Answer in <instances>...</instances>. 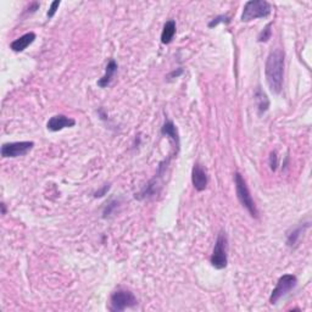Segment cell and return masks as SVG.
<instances>
[{"instance_id": "cell-3", "label": "cell", "mask_w": 312, "mask_h": 312, "mask_svg": "<svg viewBox=\"0 0 312 312\" xmlns=\"http://www.w3.org/2000/svg\"><path fill=\"white\" fill-rule=\"evenodd\" d=\"M272 13V5L266 0H250L245 3L241 13V22H250L256 19H265Z\"/></svg>"}, {"instance_id": "cell-5", "label": "cell", "mask_w": 312, "mask_h": 312, "mask_svg": "<svg viewBox=\"0 0 312 312\" xmlns=\"http://www.w3.org/2000/svg\"><path fill=\"white\" fill-rule=\"evenodd\" d=\"M138 304V300L131 290L117 289L113 291L110 299V310L113 312H121L130 307H134Z\"/></svg>"}, {"instance_id": "cell-6", "label": "cell", "mask_w": 312, "mask_h": 312, "mask_svg": "<svg viewBox=\"0 0 312 312\" xmlns=\"http://www.w3.org/2000/svg\"><path fill=\"white\" fill-rule=\"evenodd\" d=\"M297 278L294 275H283L277 282L275 289L272 290V294L270 296V302L272 305L277 304L282 297H284L287 294H289L294 288L296 287Z\"/></svg>"}, {"instance_id": "cell-12", "label": "cell", "mask_w": 312, "mask_h": 312, "mask_svg": "<svg viewBox=\"0 0 312 312\" xmlns=\"http://www.w3.org/2000/svg\"><path fill=\"white\" fill-rule=\"evenodd\" d=\"M161 134H162V136L168 137V138H170L171 141L173 142L174 148L177 149V151L179 150V145H180L179 134H178V131H177L176 124H174L173 122L170 121V119H166V121L164 122V124H162V127H161Z\"/></svg>"}, {"instance_id": "cell-16", "label": "cell", "mask_w": 312, "mask_h": 312, "mask_svg": "<svg viewBox=\"0 0 312 312\" xmlns=\"http://www.w3.org/2000/svg\"><path fill=\"white\" fill-rule=\"evenodd\" d=\"M176 31H177L176 21H174V20H168V21L165 23L161 32L162 44H170L172 40H173L174 36H176Z\"/></svg>"}, {"instance_id": "cell-18", "label": "cell", "mask_w": 312, "mask_h": 312, "mask_svg": "<svg viewBox=\"0 0 312 312\" xmlns=\"http://www.w3.org/2000/svg\"><path fill=\"white\" fill-rule=\"evenodd\" d=\"M271 27H272V22L268 23L266 27L260 32V34H259L258 37L259 43H266L271 39V36H272V30H271Z\"/></svg>"}, {"instance_id": "cell-21", "label": "cell", "mask_w": 312, "mask_h": 312, "mask_svg": "<svg viewBox=\"0 0 312 312\" xmlns=\"http://www.w3.org/2000/svg\"><path fill=\"white\" fill-rule=\"evenodd\" d=\"M59 7H60V2H59V0H55V2L51 3L50 9H49L48 14H46L48 19H52V17H54L55 14H56L57 9H59Z\"/></svg>"}, {"instance_id": "cell-24", "label": "cell", "mask_w": 312, "mask_h": 312, "mask_svg": "<svg viewBox=\"0 0 312 312\" xmlns=\"http://www.w3.org/2000/svg\"><path fill=\"white\" fill-rule=\"evenodd\" d=\"M0 206H2V214L3 215L7 214V205H5L4 203H2V205H0Z\"/></svg>"}, {"instance_id": "cell-17", "label": "cell", "mask_w": 312, "mask_h": 312, "mask_svg": "<svg viewBox=\"0 0 312 312\" xmlns=\"http://www.w3.org/2000/svg\"><path fill=\"white\" fill-rule=\"evenodd\" d=\"M118 206H119V200H117V199L110 200L103 210V217L104 218L111 217V216L115 215V212L117 211Z\"/></svg>"}, {"instance_id": "cell-7", "label": "cell", "mask_w": 312, "mask_h": 312, "mask_svg": "<svg viewBox=\"0 0 312 312\" xmlns=\"http://www.w3.org/2000/svg\"><path fill=\"white\" fill-rule=\"evenodd\" d=\"M33 142H14L5 143L2 147V156L4 159H14V157L25 156L33 149Z\"/></svg>"}, {"instance_id": "cell-19", "label": "cell", "mask_w": 312, "mask_h": 312, "mask_svg": "<svg viewBox=\"0 0 312 312\" xmlns=\"http://www.w3.org/2000/svg\"><path fill=\"white\" fill-rule=\"evenodd\" d=\"M230 22V17L227 16V15H220L217 17H215V19H212L211 21L209 22V28H214L216 27V26H218L220 23H229Z\"/></svg>"}, {"instance_id": "cell-23", "label": "cell", "mask_w": 312, "mask_h": 312, "mask_svg": "<svg viewBox=\"0 0 312 312\" xmlns=\"http://www.w3.org/2000/svg\"><path fill=\"white\" fill-rule=\"evenodd\" d=\"M180 75H183V69H177V70H174V71H172L170 75L167 76V78L168 80H172V78H178Z\"/></svg>"}, {"instance_id": "cell-20", "label": "cell", "mask_w": 312, "mask_h": 312, "mask_svg": "<svg viewBox=\"0 0 312 312\" xmlns=\"http://www.w3.org/2000/svg\"><path fill=\"white\" fill-rule=\"evenodd\" d=\"M110 188H111V184L110 183H106V184H104L101 188H99L97 192L94 193V198H103L105 195L107 194V192L110 191Z\"/></svg>"}, {"instance_id": "cell-2", "label": "cell", "mask_w": 312, "mask_h": 312, "mask_svg": "<svg viewBox=\"0 0 312 312\" xmlns=\"http://www.w3.org/2000/svg\"><path fill=\"white\" fill-rule=\"evenodd\" d=\"M234 183H235V192H237V198L239 203L241 204L244 209L249 212V215L254 218L259 217V210L256 208V204L254 201L252 194H250L249 188H247L245 179L239 172H235L234 174Z\"/></svg>"}, {"instance_id": "cell-14", "label": "cell", "mask_w": 312, "mask_h": 312, "mask_svg": "<svg viewBox=\"0 0 312 312\" xmlns=\"http://www.w3.org/2000/svg\"><path fill=\"white\" fill-rule=\"evenodd\" d=\"M310 227V222L306 223H300L299 226H296L295 228H293L289 233L287 234V245L289 247H295L297 243L301 239L302 234L305 233V230Z\"/></svg>"}, {"instance_id": "cell-10", "label": "cell", "mask_w": 312, "mask_h": 312, "mask_svg": "<svg viewBox=\"0 0 312 312\" xmlns=\"http://www.w3.org/2000/svg\"><path fill=\"white\" fill-rule=\"evenodd\" d=\"M76 121L74 118L67 117L65 115H55L48 121L46 128L51 131V132H59V131H63L64 128L74 127Z\"/></svg>"}, {"instance_id": "cell-1", "label": "cell", "mask_w": 312, "mask_h": 312, "mask_svg": "<svg viewBox=\"0 0 312 312\" xmlns=\"http://www.w3.org/2000/svg\"><path fill=\"white\" fill-rule=\"evenodd\" d=\"M284 51L282 49H273L268 54L265 75L268 88L273 94H279L283 88V78H284Z\"/></svg>"}, {"instance_id": "cell-9", "label": "cell", "mask_w": 312, "mask_h": 312, "mask_svg": "<svg viewBox=\"0 0 312 312\" xmlns=\"http://www.w3.org/2000/svg\"><path fill=\"white\" fill-rule=\"evenodd\" d=\"M192 183H193L195 191L198 192L205 191L208 186V173L200 164H195L193 170H192Z\"/></svg>"}, {"instance_id": "cell-15", "label": "cell", "mask_w": 312, "mask_h": 312, "mask_svg": "<svg viewBox=\"0 0 312 312\" xmlns=\"http://www.w3.org/2000/svg\"><path fill=\"white\" fill-rule=\"evenodd\" d=\"M254 98H255V103H256V107H258L259 115L262 116L265 112L267 111L268 107H270V99H268L266 93H265L260 87L256 88Z\"/></svg>"}, {"instance_id": "cell-22", "label": "cell", "mask_w": 312, "mask_h": 312, "mask_svg": "<svg viewBox=\"0 0 312 312\" xmlns=\"http://www.w3.org/2000/svg\"><path fill=\"white\" fill-rule=\"evenodd\" d=\"M270 166H271V170L276 171L277 167H278V156H277L276 151H272V153L270 154Z\"/></svg>"}, {"instance_id": "cell-13", "label": "cell", "mask_w": 312, "mask_h": 312, "mask_svg": "<svg viewBox=\"0 0 312 312\" xmlns=\"http://www.w3.org/2000/svg\"><path fill=\"white\" fill-rule=\"evenodd\" d=\"M34 40H36V34H34L33 32H30V33L23 34V36L14 40L10 44V48L13 51L21 52L25 50V49H27Z\"/></svg>"}, {"instance_id": "cell-4", "label": "cell", "mask_w": 312, "mask_h": 312, "mask_svg": "<svg viewBox=\"0 0 312 312\" xmlns=\"http://www.w3.org/2000/svg\"><path fill=\"white\" fill-rule=\"evenodd\" d=\"M227 250H228V238H227L226 232L222 230L217 235L214 252H212L211 258H210V262L216 270H223V268L227 267V264H228Z\"/></svg>"}, {"instance_id": "cell-8", "label": "cell", "mask_w": 312, "mask_h": 312, "mask_svg": "<svg viewBox=\"0 0 312 312\" xmlns=\"http://www.w3.org/2000/svg\"><path fill=\"white\" fill-rule=\"evenodd\" d=\"M167 165H168V160L167 161L165 160V161H162L161 164H160L159 170H157V173L155 174V177H154V178L142 189L141 193L136 195V198H138V199L142 200V199H148V198H151V197H155V195L159 194L160 186H161L160 185V180H161L162 174H164L166 168H167Z\"/></svg>"}, {"instance_id": "cell-11", "label": "cell", "mask_w": 312, "mask_h": 312, "mask_svg": "<svg viewBox=\"0 0 312 312\" xmlns=\"http://www.w3.org/2000/svg\"><path fill=\"white\" fill-rule=\"evenodd\" d=\"M117 69H118L117 63H116L113 59L110 60L109 63H107L106 67H105L104 76L98 81V86L100 87V88H106V87H109L112 82L113 77H115L116 72H117Z\"/></svg>"}]
</instances>
